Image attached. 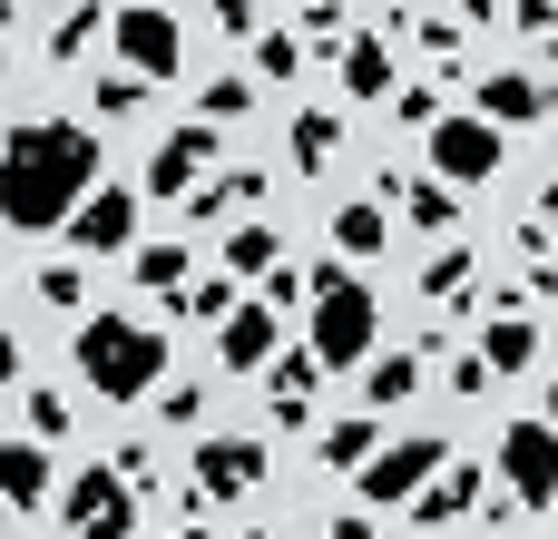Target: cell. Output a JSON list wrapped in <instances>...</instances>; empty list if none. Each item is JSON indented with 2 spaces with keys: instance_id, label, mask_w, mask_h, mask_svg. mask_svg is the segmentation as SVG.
<instances>
[{
  "instance_id": "cell-35",
  "label": "cell",
  "mask_w": 558,
  "mask_h": 539,
  "mask_svg": "<svg viewBox=\"0 0 558 539\" xmlns=\"http://www.w3.org/2000/svg\"><path fill=\"white\" fill-rule=\"evenodd\" d=\"M392 118H402V128H422V137H432V128H441V118H451V108H441V88H402V98H392Z\"/></svg>"
},
{
  "instance_id": "cell-39",
  "label": "cell",
  "mask_w": 558,
  "mask_h": 539,
  "mask_svg": "<svg viewBox=\"0 0 558 539\" xmlns=\"http://www.w3.org/2000/svg\"><path fill=\"white\" fill-rule=\"evenodd\" d=\"M118 481H128V491H157V452L128 442V452H118Z\"/></svg>"
},
{
  "instance_id": "cell-16",
  "label": "cell",
  "mask_w": 558,
  "mask_h": 539,
  "mask_svg": "<svg viewBox=\"0 0 558 539\" xmlns=\"http://www.w3.org/2000/svg\"><path fill=\"white\" fill-rule=\"evenodd\" d=\"M343 88L353 98H392V29H353L343 39Z\"/></svg>"
},
{
  "instance_id": "cell-3",
  "label": "cell",
  "mask_w": 558,
  "mask_h": 539,
  "mask_svg": "<svg viewBox=\"0 0 558 539\" xmlns=\"http://www.w3.org/2000/svg\"><path fill=\"white\" fill-rule=\"evenodd\" d=\"M373 344H383V304H373V285H353V275H333V265H314V373H363L373 363Z\"/></svg>"
},
{
  "instance_id": "cell-14",
  "label": "cell",
  "mask_w": 558,
  "mask_h": 539,
  "mask_svg": "<svg viewBox=\"0 0 558 539\" xmlns=\"http://www.w3.org/2000/svg\"><path fill=\"white\" fill-rule=\"evenodd\" d=\"M265 412H275L284 432H314V422H304V412H314V354H304V344L265 363Z\"/></svg>"
},
{
  "instance_id": "cell-28",
  "label": "cell",
  "mask_w": 558,
  "mask_h": 539,
  "mask_svg": "<svg viewBox=\"0 0 558 539\" xmlns=\"http://www.w3.org/2000/svg\"><path fill=\"white\" fill-rule=\"evenodd\" d=\"M471 275H481V265H471V245H441V255L422 265V295H432V304H451V295H471Z\"/></svg>"
},
{
  "instance_id": "cell-9",
  "label": "cell",
  "mask_w": 558,
  "mask_h": 539,
  "mask_svg": "<svg viewBox=\"0 0 558 539\" xmlns=\"http://www.w3.org/2000/svg\"><path fill=\"white\" fill-rule=\"evenodd\" d=\"M235 491H265V442L206 432V442H196V501H235Z\"/></svg>"
},
{
  "instance_id": "cell-1",
  "label": "cell",
  "mask_w": 558,
  "mask_h": 539,
  "mask_svg": "<svg viewBox=\"0 0 558 539\" xmlns=\"http://www.w3.org/2000/svg\"><path fill=\"white\" fill-rule=\"evenodd\" d=\"M88 187H98V137L78 118H20L0 137V226L49 236L88 206Z\"/></svg>"
},
{
  "instance_id": "cell-22",
  "label": "cell",
  "mask_w": 558,
  "mask_h": 539,
  "mask_svg": "<svg viewBox=\"0 0 558 539\" xmlns=\"http://www.w3.org/2000/svg\"><path fill=\"white\" fill-rule=\"evenodd\" d=\"M422 393V354H373L363 363V403L373 412H392V403H412Z\"/></svg>"
},
{
  "instance_id": "cell-24",
  "label": "cell",
  "mask_w": 558,
  "mask_h": 539,
  "mask_svg": "<svg viewBox=\"0 0 558 539\" xmlns=\"http://www.w3.org/2000/svg\"><path fill=\"white\" fill-rule=\"evenodd\" d=\"M275 265H284L275 226H235V236H226V285H235V275H275Z\"/></svg>"
},
{
  "instance_id": "cell-21",
  "label": "cell",
  "mask_w": 558,
  "mask_h": 539,
  "mask_svg": "<svg viewBox=\"0 0 558 539\" xmlns=\"http://www.w3.org/2000/svg\"><path fill=\"white\" fill-rule=\"evenodd\" d=\"M333 245H343V255H383V245H392V206H383V196H353V206L333 216Z\"/></svg>"
},
{
  "instance_id": "cell-40",
  "label": "cell",
  "mask_w": 558,
  "mask_h": 539,
  "mask_svg": "<svg viewBox=\"0 0 558 539\" xmlns=\"http://www.w3.org/2000/svg\"><path fill=\"white\" fill-rule=\"evenodd\" d=\"M10 383H20V334L0 324V393H10Z\"/></svg>"
},
{
  "instance_id": "cell-10",
  "label": "cell",
  "mask_w": 558,
  "mask_h": 539,
  "mask_svg": "<svg viewBox=\"0 0 558 539\" xmlns=\"http://www.w3.org/2000/svg\"><path fill=\"white\" fill-rule=\"evenodd\" d=\"M216 177V128H167L147 157V196H196Z\"/></svg>"
},
{
  "instance_id": "cell-34",
  "label": "cell",
  "mask_w": 558,
  "mask_h": 539,
  "mask_svg": "<svg viewBox=\"0 0 558 539\" xmlns=\"http://www.w3.org/2000/svg\"><path fill=\"white\" fill-rule=\"evenodd\" d=\"M137 108H147V79H128V69L98 79V118H137Z\"/></svg>"
},
{
  "instance_id": "cell-30",
  "label": "cell",
  "mask_w": 558,
  "mask_h": 539,
  "mask_svg": "<svg viewBox=\"0 0 558 539\" xmlns=\"http://www.w3.org/2000/svg\"><path fill=\"white\" fill-rule=\"evenodd\" d=\"M177 314H186V324H226V314H235V285H226V275H196V285L177 295Z\"/></svg>"
},
{
  "instance_id": "cell-5",
  "label": "cell",
  "mask_w": 558,
  "mask_h": 539,
  "mask_svg": "<svg viewBox=\"0 0 558 539\" xmlns=\"http://www.w3.org/2000/svg\"><path fill=\"white\" fill-rule=\"evenodd\" d=\"M500 157H510V147H500V128H490V118H471V108H451V118L432 128V177H441L451 196H461V187H490V177H500Z\"/></svg>"
},
{
  "instance_id": "cell-43",
  "label": "cell",
  "mask_w": 558,
  "mask_h": 539,
  "mask_svg": "<svg viewBox=\"0 0 558 539\" xmlns=\"http://www.w3.org/2000/svg\"><path fill=\"white\" fill-rule=\"evenodd\" d=\"M539 422H549V432H558V383H549V412H539Z\"/></svg>"
},
{
  "instance_id": "cell-45",
  "label": "cell",
  "mask_w": 558,
  "mask_h": 539,
  "mask_svg": "<svg viewBox=\"0 0 558 539\" xmlns=\"http://www.w3.org/2000/svg\"><path fill=\"white\" fill-rule=\"evenodd\" d=\"M0 79H10V49H0Z\"/></svg>"
},
{
  "instance_id": "cell-25",
  "label": "cell",
  "mask_w": 558,
  "mask_h": 539,
  "mask_svg": "<svg viewBox=\"0 0 558 539\" xmlns=\"http://www.w3.org/2000/svg\"><path fill=\"white\" fill-rule=\"evenodd\" d=\"M245 108H255V79H206L196 88V128H235Z\"/></svg>"
},
{
  "instance_id": "cell-2",
  "label": "cell",
  "mask_w": 558,
  "mask_h": 539,
  "mask_svg": "<svg viewBox=\"0 0 558 539\" xmlns=\"http://www.w3.org/2000/svg\"><path fill=\"white\" fill-rule=\"evenodd\" d=\"M69 354H78V383L98 403H147L167 383V334L137 324V314H78V344Z\"/></svg>"
},
{
  "instance_id": "cell-7",
  "label": "cell",
  "mask_w": 558,
  "mask_h": 539,
  "mask_svg": "<svg viewBox=\"0 0 558 539\" xmlns=\"http://www.w3.org/2000/svg\"><path fill=\"white\" fill-rule=\"evenodd\" d=\"M108 39H118V59H128V79H177V59H186V20L177 10H108Z\"/></svg>"
},
{
  "instance_id": "cell-23",
  "label": "cell",
  "mask_w": 558,
  "mask_h": 539,
  "mask_svg": "<svg viewBox=\"0 0 558 539\" xmlns=\"http://www.w3.org/2000/svg\"><path fill=\"white\" fill-rule=\"evenodd\" d=\"M128 275H137L147 295H167V304H177V295L196 285V255H186V245H137V265H128Z\"/></svg>"
},
{
  "instance_id": "cell-36",
  "label": "cell",
  "mask_w": 558,
  "mask_h": 539,
  "mask_svg": "<svg viewBox=\"0 0 558 539\" xmlns=\"http://www.w3.org/2000/svg\"><path fill=\"white\" fill-rule=\"evenodd\" d=\"M29 442H39V452L69 442V403H59V393H29Z\"/></svg>"
},
{
  "instance_id": "cell-18",
  "label": "cell",
  "mask_w": 558,
  "mask_h": 539,
  "mask_svg": "<svg viewBox=\"0 0 558 539\" xmlns=\"http://www.w3.org/2000/svg\"><path fill=\"white\" fill-rule=\"evenodd\" d=\"M255 196H265V167H216V177L186 196V216H196V226H216V216H235V206H255Z\"/></svg>"
},
{
  "instance_id": "cell-17",
  "label": "cell",
  "mask_w": 558,
  "mask_h": 539,
  "mask_svg": "<svg viewBox=\"0 0 558 539\" xmlns=\"http://www.w3.org/2000/svg\"><path fill=\"white\" fill-rule=\"evenodd\" d=\"M392 187H402V216H412L422 236H451V226H461V196H451L441 177H383V206H392Z\"/></svg>"
},
{
  "instance_id": "cell-26",
  "label": "cell",
  "mask_w": 558,
  "mask_h": 539,
  "mask_svg": "<svg viewBox=\"0 0 558 539\" xmlns=\"http://www.w3.org/2000/svg\"><path fill=\"white\" fill-rule=\"evenodd\" d=\"M294 157H304V167H333V157H343V118H333V108H304V118H294Z\"/></svg>"
},
{
  "instance_id": "cell-20",
  "label": "cell",
  "mask_w": 558,
  "mask_h": 539,
  "mask_svg": "<svg viewBox=\"0 0 558 539\" xmlns=\"http://www.w3.org/2000/svg\"><path fill=\"white\" fill-rule=\"evenodd\" d=\"M49 501V452L39 442H0V511H29Z\"/></svg>"
},
{
  "instance_id": "cell-6",
  "label": "cell",
  "mask_w": 558,
  "mask_h": 539,
  "mask_svg": "<svg viewBox=\"0 0 558 539\" xmlns=\"http://www.w3.org/2000/svg\"><path fill=\"white\" fill-rule=\"evenodd\" d=\"M500 481H510V511H549L558 501V432L539 412L500 432Z\"/></svg>"
},
{
  "instance_id": "cell-37",
  "label": "cell",
  "mask_w": 558,
  "mask_h": 539,
  "mask_svg": "<svg viewBox=\"0 0 558 539\" xmlns=\"http://www.w3.org/2000/svg\"><path fill=\"white\" fill-rule=\"evenodd\" d=\"M255 304H265V314H294V304H304V275H294V265H275V275H265V295H255Z\"/></svg>"
},
{
  "instance_id": "cell-44",
  "label": "cell",
  "mask_w": 558,
  "mask_h": 539,
  "mask_svg": "<svg viewBox=\"0 0 558 539\" xmlns=\"http://www.w3.org/2000/svg\"><path fill=\"white\" fill-rule=\"evenodd\" d=\"M167 539H206V530H167Z\"/></svg>"
},
{
  "instance_id": "cell-19",
  "label": "cell",
  "mask_w": 558,
  "mask_h": 539,
  "mask_svg": "<svg viewBox=\"0 0 558 539\" xmlns=\"http://www.w3.org/2000/svg\"><path fill=\"white\" fill-rule=\"evenodd\" d=\"M481 363H490V383H500V373H530V363H539V324H530V314H490Z\"/></svg>"
},
{
  "instance_id": "cell-32",
  "label": "cell",
  "mask_w": 558,
  "mask_h": 539,
  "mask_svg": "<svg viewBox=\"0 0 558 539\" xmlns=\"http://www.w3.org/2000/svg\"><path fill=\"white\" fill-rule=\"evenodd\" d=\"M39 304L78 314V304H88V265H39Z\"/></svg>"
},
{
  "instance_id": "cell-41",
  "label": "cell",
  "mask_w": 558,
  "mask_h": 539,
  "mask_svg": "<svg viewBox=\"0 0 558 539\" xmlns=\"http://www.w3.org/2000/svg\"><path fill=\"white\" fill-rule=\"evenodd\" d=\"M333 539H373V520H363V511H353V520H333Z\"/></svg>"
},
{
  "instance_id": "cell-29",
  "label": "cell",
  "mask_w": 558,
  "mask_h": 539,
  "mask_svg": "<svg viewBox=\"0 0 558 539\" xmlns=\"http://www.w3.org/2000/svg\"><path fill=\"white\" fill-rule=\"evenodd\" d=\"M373 452H383V422H333V432H324V462H333V471H363Z\"/></svg>"
},
{
  "instance_id": "cell-42",
  "label": "cell",
  "mask_w": 558,
  "mask_h": 539,
  "mask_svg": "<svg viewBox=\"0 0 558 539\" xmlns=\"http://www.w3.org/2000/svg\"><path fill=\"white\" fill-rule=\"evenodd\" d=\"M539 226H558V187H539Z\"/></svg>"
},
{
  "instance_id": "cell-33",
  "label": "cell",
  "mask_w": 558,
  "mask_h": 539,
  "mask_svg": "<svg viewBox=\"0 0 558 539\" xmlns=\"http://www.w3.org/2000/svg\"><path fill=\"white\" fill-rule=\"evenodd\" d=\"M461 29H471L461 10H422V20H412V39H422V49H441V59L461 49Z\"/></svg>"
},
{
  "instance_id": "cell-4",
  "label": "cell",
  "mask_w": 558,
  "mask_h": 539,
  "mask_svg": "<svg viewBox=\"0 0 558 539\" xmlns=\"http://www.w3.org/2000/svg\"><path fill=\"white\" fill-rule=\"evenodd\" d=\"M69 539H137V491L118 481V462H78V481L59 491Z\"/></svg>"
},
{
  "instance_id": "cell-27",
  "label": "cell",
  "mask_w": 558,
  "mask_h": 539,
  "mask_svg": "<svg viewBox=\"0 0 558 539\" xmlns=\"http://www.w3.org/2000/svg\"><path fill=\"white\" fill-rule=\"evenodd\" d=\"M255 69H265V79H294V69H304V39H294V20H265V29H255Z\"/></svg>"
},
{
  "instance_id": "cell-12",
  "label": "cell",
  "mask_w": 558,
  "mask_h": 539,
  "mask_svg": "<svg viewBox=\"0 0 558 539\" xmlns=\"http://www.w3.org/2000/svg\"><path fill=\"white\" fill-rule=\"evenodd\" d=\"M275 344H284V314H265L255 295L216 324V363H226V373H265V363H275Z\"/></svg>"
},
{
  "instance_id": "cell-8",
  "label": "cell",
  "mask_w": 558,
  "mask_h": 539,
  "mask_svg": "<svg viewBox=\"0 0 558 539\" xmlns=\"http://www.w3.org/2000/svg\"><path fill=\"white\" fill-rule=\"evenodd\" d=\"M441 462H451V452H441L432 432H422V442H383V452L353 471V501H373V511H392V501H422Z\"/></svg>"
},
{
  "instance_id": "cell-38",
  "label": "cell",
  "mask_w": 558,
  "mask_h": 539,
  "mask_svg": "<svg viewBox=\"0 0 558 539\" xmlns=\"http://www.w3.org/2000/svg\"><path fill=\"white\" fill-rule=\"evenodd\" d=\"M206 20H216V29H226V39H255V29H265V10H245V0H216V10H206Z\"/></svg>"
},
{
  "instance_id": "cell-15",
  "label": "cell",
  "mask_w": 558,
  "mask_h": 539,
  "mask_svg": "<svg viewBox=\"0 0 558 539\" xmlns=\"http://www.w3.org/2000/svg\"><path fill=\"white\" fill-rule=\"evenodd\" d=\"M471 501H481V462H441V471H432V491L412 501V520H422V530H451Z\"/></svg>"
},
{
  "instance_id": "cell-31",
  "label": "cell",
  "mask_w": 558,
  "mask_h": 539,
  "mask_svg": "<svg viewBox=\"0 0 558 539\" xmlns=\"http://www.w3.org/2000/svg\"><path fill=\"white\" fill-rule=\"evenodd\" d=\"M98 29H108V10H59V20H49V59H78Z\"/></svg>"
},
{
  "instance_id": "cell-11",
  "label": "cell",
  "mask_w": 558,
  "mask_h": 539,
  "mask_svg": "<svg viewBox=\"0 0 558 539\" xmlns=\"http://www.w3.org/2000/svg\"><path fill=\"white\" fill-rule=\"evenodd\" d=\"M78 255H128L137 245V187H88V206L69 216Z\"/></svg>"
},
{
  "instance_id": "cell-13",
  "label": "cell",
  "mask_w": 558,
  "mask_h": 539,
  "mask_svg": "<svg viewBox=\"0 0 558 539\" xmlns=\"http://www.w3.org/2000/svg\"><path fill=\"white\" fill-rule=\"evenodd\" d=\"M471 98H481L471 118H490V128H539V118L558 108V98L539 88V79H530V69H500V79H481Z\"/></svg>"
}]
</instances>
